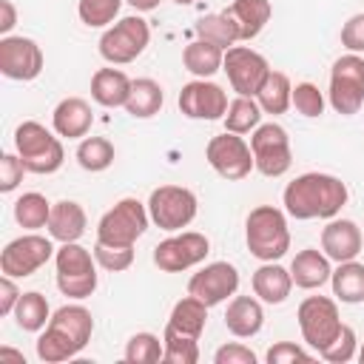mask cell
<instances>
[{
	"instance_id": "6da1fadb",
	"label": "cell",
	"mask_w": 364,
	"mask_h": 364,
	"mask_svg": "<svg viewBox=\"0 0 364 364\" xmlns=\"http://www.w3.org/2000/svg\"><path fill=\"white\" fill-rule=\"evenodd\" d=\"M347 196H350L347 185L338 176L310 171V173H301L293 182H287V188L282 193V202H284V210L293 219L307 222V219H333V216H338V210L347 205Z\"/></svg>"
},
{
	"instance_id": "7a4b0ae2",
	"label": "cell",
	"mask_w": 364,
	"mask_h": 364,
	"mask_svg": "<svg viewBox=\"0 0 364 364\" xmlns=\"http://www.w3.org/2000/svg\"><path fill=\"white\" fill-rule=\"evenodd\" d=\"M94 333V318L82 304H63L51 313L48 324L37 338V358L46 364H60L85 350Z\"/></svg>"
},
{
	"instance_id": "3957f363",
	"label": "cell",
	"mask_w": 364,
	"mask_h": 364,
	"mask_svg": "<svg viewBox=\"0 0 364 364\" xmlns=\"http://www.w3.org/2000/svg\"><path fill=\"white\" fill-rule=\"evenodd\" d=\"M245 242L247 250L259 262H276L290 250V228L284 210L273 205H259L245 219Z\"/></svg>"
},
{
	"instance_id": "277c9868",
	"label": "cell",
	"mask_w": 364,
	"mask_h": 364,
	"mask_svg": "<svg viewBox=\"0 0 364 364\" xmlns=\"http://www.w3.org/2000/svg\"><path fill=\"white\" fill-rule=\"evenodd\" d=\"M14 148L26 165L28 173H54L63 168V159H65V151H63V142L60 136H54L46 125L34 122V119H26L17 125L14 131Z\"/></svg>"
},
{
	"instance_id": "5b68a950",
	"label": "cell",
	"mask_w": 364,
	"mask_h": 364,
	"mask_svg": "<svg viewBox=\"0 0 364 364\" xmlns=\"http://www.w3.org/2000/svg\"><path fill=\"white\" fill-rule=\"evenodd\" d=\"M57 287L68 299H88L97 290V259L80 242H63L54 253Z\"/></svg>"
},
{
	"instance_id": "8992f818",
	"label": "cell",
	"mask_w": 364,
	"mask_h": 364,
	"mask_svg": "<svg viewBox=\"0 0 364 364\" xmlns=\"http://www.w3.org/2000/svg\"><path fill=\"white\" fill-rule=\"evenodd\" d=\"M199 210V199L191 188L182 185H159L151 191L148 196V216L156 228L162 230H182L196 219Z\"/></svg>"
},
{
	"instance_id": "52a82bcc",
	"label": "cell",
	"mask_w": 364,
	"mask_h": 364,
	"mask_svg": "<svg viewBox=\"0 0 364 364\" xmlns=\"http://www.w3.org/2000/svg\"><path fill=\"white\" fill-rule=\"evenodd\" d=\"M148 205H142L134 196L119 199L111 210L102 213L97 222V242L102 245H134L148 230Z\"/></svg>"
},
{
	"instance_id": "ba28073f",
	"label": "cell",
	"mask_w": 364,
	"mask_h": 364,
	"mask_svg": "<svg viewBox=\"0 0 364 364\" xmlns=\"http://www.w3.org/2000/svg\"><path fill=\"white\" fill-rule=\"evenodd\" d=\"M148 40H151V28L142 17H136V14L122 17L111 28L102 31L100 57L111 65H128L148 48Z\"/></svg>"
},
{
	"instance_id": "9c48e42d",
	"label": "cell",
	"mask_w": 364,
	"mask_h": 364,
	"mask_svg": "<svg viewBox=\"0 0 364 364\" xmlns=\"http://www.w3.org/2000/svg\"><path fill=\"white\" fill-rule=\"evenodd\" d=\"M299 330L304 336V341L321 353L324 347H330L336 341V336L341 333V316H338V304L327 296H307L299 304Z\"/></svg>"
},
{
	"instance_id": "30bf717a",
	"label": "cell",
	"mask_w": 364,
	"mask_h": 364,
	"mask_svg": "<svg viewBox=\"0 0 364 364\" xmlns=\"http://www.w3.org/2000/svg\"><path fill=\"white\" fill-rule=\"evenodd\" d=\"M330 105L341 117L358 114L364 105V57L344 54L330 68Z\"/></svg>"
},
{
	"instance_id": "8fae6325",
	"label": "cell",
	"mask_w": 364,
	"mask_h": 364,
	"mask_svg": "<svg viewBox=\"0 0 364 364\" xmlns=\"http://www.w3.org/2000/svg\"><path fill=\"white\" fill-rule=\"evenodd\" d=\"M250 151H253V165L262 176H284L293 165V151H290V136L279 122H262L250 134Z\"/></svg>"
},
{
	"instance_id": "7c38bea8",
	"label": "cell",
	"mask_w": 364,
	"mask_h": 364,
	"mask_svg": "<svg viewBox=\"0 0 364 364\" xmlns=\"http://www.w3.org/2000/svg\"><path fill=\"white\" fill-rule=\"evenodd\" d=\"M205 159L228 182H239L256 168L250 145L242 139V134H230V131H225L219 136H210V142L205 148Z\"/></svg>"
},
{
	"instance_id": "4fadbf2b",
	"label": "cell",
	"mask_w": 364,
	"mask_h": 364,
	"mask_svg": "<svg viewBox=\"0 0 364 364\" xmlns=\"http://www.w3.org/2000/svg\"><path fill=\"white\" fill-rule=\"evenodd\" d=\"M208 253H210L208 236H202L196 230H182V233H173V236L162 239L154 247V264L162 273H182V270L205 262Z\"/></svg>"
},
{
	"instance_id": "5bb4252c",
	"label": "cell",
	"mask_w": 364,
	"mask_h": 364,
	"mask_svg": "<svg viewBox=\"0 0 364 364\" xmlns=\"http://www.w3.org/2000/svg\"><path fill=\"white\" fill-rule=\"evenodd\" d=\"M54 245L51 239L40 236V233H26V236H17L11 239L3 253H0V270L11 279H26L31 273H37L51 256H54Z\"/></svg>"
},
{
	"instance_id": "9a60e30c",
	"label": "cell",
	"mask_w": 364,
	"mask_h": 364,
	"mask_svg": "<svg viewBox=\"0 0 364 364\" xmlns=\"http://www.w3.org/2000/svg\"><path fill=\"white\" fill-rule=\"evenodd\" d=\"M222 71L228 74V82L236 94L242 97H256V91L262 88L264 77L270 74V65L267 60L247 48V46H230L225 51V63H222Z\"/></svg>"
},
{
	"instance_id": "2e32d148",
	"label": "cell",
	"mask_w": 364,
	"mask_h": 364,
	"mask_svg": "<svg viewBox=\"0 0 364 364\" xmlns=\"http://www.w3.org/2000/svg\"><path fill=\"white\" fill-rule=\"evenodd\" d=\"M43 65H46L43 48L31 37H14V34L0 37V74L3 77L28 82L40 77Z\"/></svg>"
},
{
	"instance_id": "e0dca14e",
	"label": "cell",
	"mask_w": 364,
	"mask_h": 364,
	"mask_svg": "<svg viewBox=\"0 0 364 364\" xmlns=\"http://www.w3.org/2000/svg\"><path fill=\"white\" fill-rule=\"evenodd\" d=\"M179 111L188 117V119H222L228 114V94L222 85L210 82V80H191L182 85L179 91Z\"/></svg>"
},
{
	"instance_id": "ac0fdd59",
	"label": "cell",
	"mask_w": 364,
	"mask_h": 364,
	"mask_svg": "<svg viewBox=\"0 0 364 364\" xmlns=\"http://www.w3.org/2000/svg\"><path fill=\"white\" fill-rule=\"evenodd\" d=\"M236 290H239V270L230 262H210L199 273H193L188 282V293L205 301L208 307L222 304Z\"/></svg>"
},
{
	"instance_id": "d6986e66",
	"label": "cell",
	"mask_w": 364,
	"mask_h": 364,
	"mask_svg": "<svg viewBox=\"0 0 364 364\" xmlns=\"http://www.w3.org/2000/svg\"><path fill=\"white\" fill-rule=\"evenodd\" d=\"M364 236L361 228L353 219H330L321 230V250L327 253L330 262H350L361 253Z\"/></svg>"
},
{
	"instance_id": "ffe728a7",
	"label": "cell",
	"mask_w": 364,
	"mask_h": 364,
	"mask_svg": "<svg viewBox=\"0 0 364 364\" xmlns=\"http://www.w3.org/2000/svg\"><path fill=\"white\" fill-rule=\"evenodd\" d=\"M51 125L57 136L65 139H82L94 125V111L82 97H65L57 102L51 114Z\"/></svg>"
},
{
	"instance_id": "44dd1931",
	"label": "cell",
	"mask_w": 364,
	"mask_h": 364,
	"mask_svg": "<svg viewBox=\"0 0 364 364\" xmlns=\"http://www.w3.org/2000/svg\"><path fill=\"white\" fill-rule=\"evenodd\" d=\"M290 276H293V284L301 287V290H316L321 284L330 282L333 276V267H330V259L324 250H316V247H304L293 256L290 262Z\"/></svg>"
},
{
	"instance_id": "7402d4cb",
	"label": "cell",
	"mask_w": 364,
	"mask_h": 364,
	"mask_svg": "<svg viewBox=\"0 0 364 364\" xmlns=\"http://www.w3.org/2000/svg\"><path fill=\"white\" fill-rule=\"evenodd\" d=\"M134 80L119 68H97L91 77V97L102 108H125Z\"/></svg>"
},
{
	"instance_id": "603a6c76",
	"label": "cell",
	"mask_w": 364,
	"mask_h": 364,
	"mask_svg": "<svg viewBox=\"0 0 364 364\" xmlns=\"http://www.w3.org/2000/svg\"><path fill=\"white\" fill-rule=\"evenodd\" d=\"M85 210L80 202L74 199H60L51 205V216H48V236L57 242H80V236L85 233Z\"/></svg>"
},
{
	"instance_id": "cb8c5ba5",
	"label": "cell",
	"mask_w": 364,
	"mask_h": 364,
	"mask_svg": "<svg viewBox=\"0 0 364 364\" xmlns=\"http://www.w3.org/2000/svg\"><path fill=\"white\" fill-rule=\"evenodd\" d=\"M264 324V310L253 296H233L225 310V327L236 338H253Z\"/></svg>"
},
{
	"instance_id": "d4e9b609",
	"label": "cell",
	"mask_w": 364,
	"mask_h": 364,
	"mask_svg": "<svg viewBox=\"0 0 364 364\" xmlns=\"http://www.w3.org/2000/svg\"><path fill=\"white\" fill-rule=\"evenodd\" d=\"M225 14L233 20V26L239 31V43H245V40H253L262 34L273 9H270V0H233L225 9Z\"/></svg>"
},
{
	"instance_id": "484cf974",
	"label": "cell",
	"mask_w": 364,
	"mask_h": 364,
	"mask_svg": "<svg viewBox=\"0 0 364 364\" xmlns=\"http://www.w3.org/2000/svg\"><path fill=\"white\" fill-rule=\"evenodd\" d=\"M290 290H293V276L287 267H282L276 262H264L253 273V293L264 304H282L290 296Z\"/></svg>"
},
{
	"instance_id": "4316f807",
	"label": "cell",
	"mask_w": 364,
	"mask_h": 364,
	"mask_svg": "<svg viewBox=\"0 0 364 364\" xmlns=\"http://www.w3.org/2000/svg\"><path fill=\"white\" fill-rule=\"evenodd\" d=\"M205 324H208V304L188 293L185 299H179V301L173 304V310H171L165 327L173 330V333H179V336L199 338L202 330H205Z\"/></svg>"
},
{
	"instance_id": "83f0119b",
	"label": "cell",
	"mask_w": 364,
	"mask_h": 364,
	"mask_svg": "<svg viewBox=\"0 0 364 364\" xmlns=\"http://www.w3.org/2000/svg\"><path fill=\"white\" fill-rule=\"evenodd\" d=\"M222 63H225V48H219V46H213L208 40L196 37L193 43H188L182 48V65L199 80H208L216 71H222Z\"/></svg>"
},
{
	"instance_id": "f1b7e54d",
	"label": "cell",
	"mask_w": 364,
	"mask_h": 364,
	"mask_svg": "<svg viewBox=\"0 0 364 364\" xmlns=\"http://www.w3.org/2000/svg\"><path fill=\"white\" fill-rule=\"evenodd\" d=\"M256 102L262 105L264 114H284L290 105H293V85H290V77L284 71H273L264 77L262 88L256 91Z\"/></svg>"
},
{
	"instance_id": "f546056e",
	"label": "cell",
	"mask_w": 364,
	"mask_h": 364,
	"mask_svg": "<svg viewBox=\"0 0 364 364\" xmlns=\"http://www.w3.org/2000/svg\"><path fill=\"white\" fill-rule=\"evenodd\" d=\"M333 284V296L344 304H358L364 301V264L350 259V262H338V267L330 276Z\"/></svg>"
},
{
	"instance_id": "4dcf8cb0",
	"label": "cell",
	"mask_w": 364,
	"mask_h": 364,
	"mask_svg": "<svg viewBox=\"0 0 364 364\" xmlns=\"http://www.w3.org/2000/svg\"><path fill=\"white\" fill-rule=\"evenodd\" d=\"M162 102H165L162 85L156 80H151V77H142V80H134L131 94H128V102H125V111L134 119H148V117L159 114Z\"/></svg>"
},
{
	"instance_id": "1f68e13d",
	"label": "cell",
	"mask_w": 364,
	"mask_h": 364,
	"mask_svg": "<svg viewBox=\"0 0 364 364\" xmlns=\"http://www.w3.org/2000/svg\"><path fill=\"white\" fill-rule=\"evenodd\" d=\"M262 105L256 102V97H236V100H230V105H228V114L222 117L225 119V131H230V134H250V131H256L259 125H262Z\"/></svg>"
},
{
	"instance_id": "d6a6232c",
	"label": "cell",
	"mask_w": 364,
	"mask_h": 364,
	"mask_svg": "<svg viewBox=\"0 0 364 364\" xmlns=\"http://www.w3.org/2000/svg\"><path fill=\"white\" fill-rule=\"evenodd\" d=\"M48 318H51V310H48V301H46L43 293L28 290V293L20 296V301H17V307H14V321H17L20 330H26V333H40V330L48 324Z\"/></svg>"
},
{
	"instance_id": "836d02e7",
	"label": "cell",
	"mask_w": 364,
	"mask_h": 364,
	"mask_svg": "<svg viewBox=\"0 0 364 364\" xmlns=\"http://www.w3.org/2000/svg\"><path fill=\"white\" fill-rule=\"evenodd\" d=\"M48 216H51V202L37 193V191H28L23 193L17 202H14V222L26 230H40L48 225Z\"/></svg>"
},
{
	"instance_id": "e575fe53",
	"label": "cell",
	"mask_w": 364,
	"mask_h": 364,
	"mask_svg": "<svg viewBox=\"0 0 364 364\" xmlns=\"http://www.w3.org/2000/svg\"><path fill=\"white\" fill-rule=\"evenodd\" d=\"M193 31H196L199 40H208V43L225 48V51L239 43V31H236L233 20H230L225 11H219V14H205V17L193 26Z\"/></svg>"
},
{
	"instance_id": "d590c367",
	"label": "cell",
	"mask_w": 364,
	"mask_h": 364,
	"mask_svg": "<svg viewBox=\"0 0 364 364\" xmlns=\"http://www.w3.org/2000/svg\"><path fill=\"white\" fill-rule=\"evenodd\" d=\"M114 156H117V151L105 136H82L77 145V162L82 171H91V173L111 168Z\"/></svg>"
},
{
	"instance_id": "8d00e7d4",
	"label": "cell",
	"mask_w": 364,
	"mask_h": 364,
	"mask_svg": "<svg viewBox=\"0 0 364 364\" xmlns=\"http://www.w3.org/2000/svg\"><path fill=\"white\" fill-rule=\"evenodd\" d=\"M165 355V344L154 333H134L125 344V361L131 364H156Z\"/></svg>"
},
{
	"instance_id": "74e56055",
	"label": "cell",
	"mask_w": 364,
	"mask_h": 364,
	"mask_svg": "<svg viewBox=\"0 0 364 364\" xmlns=\"http://www.w3.org/2000/svg\"><path fill=\"white\" fill-rule=\"evenodd\" d=\"M162 344H165L162 361H168V364H196L199 361V338L179 336V333H173V330L165 327Z\"/></svg>"
},
{
	"instance_id": "f35d334b",
	"label": "cell",
	"mask_w": 364,
	"mask_h": 364,
	"mask_svg": "<svg viewBox=\"0 0 364 364\" xmlns=\"http://www.w3.org/2000/svg\"><path fill=\"white\" fill-rule=\"evenodd\" d=\"M125 0H80L77 3V14L88 28H102L108 23H114V17L119 14V6Z\"/></svg>"
},
{
	"instance_id": "ab89813d",
	"label": "cell",
	"mask_w": 364,
	"mask_h": 364,
	"mask_svg": "<svg viewBox=\"0 0 364 364\" xmlns=\"http://www.w3.org/2000/svg\"><path fill=\"white\" fill-rule=\"evenodd\" d=\"M94 259H97L100 267H105L111 273L128 270L134 264V245H102V242H97L94 245Z\"/></svg>"
},
{
	"instance_id": "60d3db41",
	"label": "cell",
	"mask_w": 364,
	"mask_h": 364,
	"mask_svg": "<svg viewBox=\"0 0 364 364\" xmlns=\"http://www.w3.org/2000/svg\"><path fill=\"white\" fill-rule=\"evenodd\" d=\"M358 338H355V330L350 327V324H344L341 327V333L336 336V341L330 344V347H324L318 355L324 358V361H330V364H347V361H353L358 353Z\"/></svg>"
},
{
	"instance_id": "b9f144b4",
	"label": "cell",
	"mask_w": 364,
	"mask_h": 364,
	"mask_svg": "<svg viewBox=\"0 0 364 364\" xmlns=\"http://www.w3.org/2000/svg\"><path fill=\"white\" fill-rule=\"evenodd\" d=\"M293 105L301 117H321L324 114V94L318 91V85L313 82H299L293 88Z\"/></svg>"
},
{
	"instance_id": "7bdbcfd3",
	"label": "cell",
	"mask_w": 364,
	"mask_h": 364,
	"mask_svg": "<svg viewBox=\"0 0 364 364\" xmlns=\"http://www.w3.org/2000/svg\"><path fill=\"white\" fill-rule=\"evenodd\" d=\"M23 173H26V165H23L20 154H3L0 156V191L3 193H11L23 182Z\"/></svg>"
},
{
	"instance_id": "ee69618b",
	"label": "cell",
	"mask_w": 364,
	"mask_h": 364,
	"mask_svg": "<svg viewBox=\"0 0 364 364\" xmlns=\"http://www.w3.org/2000/svg\"><path fill=\"white\" fill-rule=\"evenodd\" d=\"M267 364H296V361H310L313 355L304 350V347H299V344H293V341H276L270 350H267Z\"/></svg>"
},
{
	"instance_id": "f6af8a7d",
	"label": "cell",
	"mask_w": 364,
	"mask_h": 364,
	"mask_svg": "<svg viewBox=\"0 0 364 364\" xmlns=\"http://www.w3.org/2000/svg\"><path fill=\"white\" fill-rule=\"evenodd\" d=\"M213 361L216 364H256V353L239 341H230L213 353Z\"/></svg>"
},
{
	"instance_id": "bcb514c9",
	"label": "cell",
	"mask_w": 364,
	"mask_h": 364,
	"mask_svg": "<svg viewBox=\"0 0 364 364\" xmlns=\"http://www.w3.org/2000/svg\"><path fill=\"white\" fill-rule=\"evenodd\" d=\"M341 46L353 54L364 51V11L361 14H353L344 26H341Z\"/></svg>"
},
{
	"instance_id": "7dc6e473",
	"label": "cell",
	"mask_w": 364,
	"mask_h": 364,
	"mask_svg": "<svg viewBox=\"0 0 364 364\" xmlns=\"http://www.w3.org/2000/svg\"><path fill=\"white\" fill-rule=\"evenodd\" d=\"M20 290H17V284H14V279L11 276H0V316H14V307H17V301H20Z\"/></svg>"
},
{
	"instance_id": "c3c4849f",
	"label": "cell",
	"mask_w": 364,
	"mask_h": 364,
	"mask_svg": "<svg viewBox=\"0 0 364 364\" xmlns=\"http://www.w3.org/2000/svg\"><path fill=\"white\" fill-rule=\"evenodd\" d=\"M17 23V9L11 0H0V34L6 37Z\"/></svg>"
},
{
	"instance_id": "681fc988",
	"label": "cell",
	"mask_w": 364,
	"mask_h": 364,
	"mask_svg": "<svg viewBox=\"0 0 364 364\" xmlns=\"http://www.w3.org/2000/svg\"><path fill=\"white\" fill-rule=\"evenodd\" d=\"M131 9H136V11H154L162 0H125Z\"/></svg>"
},
{
	"instance_id": "f907efd6",
	"label": "cell",
	"mask_w": 364,
	"mask_h": 364,
	"mask_svg": "<svg viewBox=\"0 0 364 364\" xmlns=\"http://www.w3.org/2000/svg\"><path fill=\"white\" fill-rule=\"evenodd\" d=\"M6 358H11V361H20V364H26L23 353H17V350H11V347H0V361H6Z\"/></svg>"
},
{
	"instance_id": "816d5d0a",
	"label": "cell",
	"mask_w": 364,
	"mask_h": 364,
	"mask_svg": "<svg viewBox=\"0 0 364 364\" xmlns=\"http://www.w3.org/2000/svg\"><path fill=\"white\" fill-rule=\"evenodd\" d=\"M358 361L364 364V344H361V350H358Z\"/></svg>"
},
{
	"instance_id": "f5cc1de1",
	"label": "cell",
	"mask_w": 364,
	"mask_h": 364,
	"mask_svg": "<svg viewBox=\"0 0 364 364\" xmlns=\"http://www.w3.org/2000/svg\"><path fill=\"white\" fill-rule=\"evenodd\" d=\"M173 3H179V6H191L193 0H173Z\"/></svg>"
}]
</instances>
